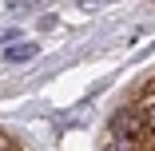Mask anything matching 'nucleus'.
Here are the masks:
<instances>
[{
    "mask_svg": "<svg viewBox=\"0 0 155 151\" xmlns=\"http://www.w3.org/2000/svg\"><path fill=\"white\" fill-rule=\"evenodd\" d=\"M107 135L139 143V139H143V115H139V111H135L131 103H123V107H115V111H111V119H107Z\"/></svg>",
    "mask_w": 155,
    "mask_h": 151,
    "instance_id": "nucleus-1",
    "label": "nucleus"
},
{
    "mask_svg": "<svg viewBox=\"0 0 155 151\" xmlns=\"http://www.w3.org/2000/svg\"><path fill=\"white\" fill-rule=\"evenodd\" d=\"M36 52H40V44H16V48L4 52V60H8V64H24V60H32Z\"/></svg>",
    "mask_w": 155,
    "mask_h": 151,
    "instance_id": "nucleus-2",
    "label": "nucleus"
}]
</instances>
